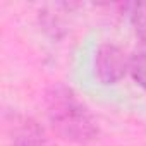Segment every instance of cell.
Returning a JSON list of instances; mask_svg holds the SVG:
<instances>
[{
  "label": "cell",
  "instance_id": "cell-1",
  "mask_svg": "<svg viewBox=\"0 0 146 146\" xmlns=\"http://www.w3.org/2000/svg\"><path fill=\"white\" fill-rule=\"evenodd\" d=\"M46 115L53 132L69 143L86 144L98 137V124L78 93L65 86L53 84L45 95Z\"/></svg>",
  "mask_w": 146,
  "mask_h": 146
},
{
  "label": "cell",
  "instance_id": "cell-2",
  "mask_svg": "<svg viewBox=\"0 0 146 146\" xmlns=\"http://www.w3.org/2000/svg\"><path fill=\"white\" fill-rule=\"evenodd\" d=\"M129 72L127 53L110 43L100 45L95 53V76L100 84L112 86L125 78Z\"/></svg>",
  "mask_w": 146,
  "mask_h": 146
},
{
  "label": "cell",
  "instance_id": "cell-3",
  "mask_svg": "<svg viewBox=\"0 0 146 146\" xmlns=\"http://www.w3.org/2000/svg\"><path fill=\"white\" fill-rule=\"evenodd\" d=\"M14 146H55L48 134L36 122H24L19 125L14 136Z\"/></svg>",
  "mask_w": 146,
  "mask_h": 146
},
{
  "label": "cell",
  "instance_id": "cell-4",
  "mask_svg": "<svg viewBox=\"0 0 146 146\" xmlns=\"http://www.w3.org/2000/svg\"><path fill=\"white\" fill-rule=\"evenodd\" d=\"M129 74L137 86L146 90V45L139 43V46L129 57Z\"/></svg>",
  "mask_w": 146,
  "mask_h": 146
},
{
  "label": "cell",
  "instance_id": "cell-5",
  "mask_svg": "<svg viewBox=\"0 0 146 146\" xmlns=\"http://www.w3.org/2000/svg\"><path fill=\"white\" fill-rule=\"evenodd\" d=\"M131 23L136 38L141 45H146V4H134L131 12Z\"/></svg>",
  "mask_w": 146,
  "mask_h": 146
}]
</instances>
